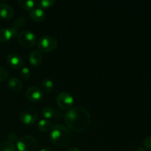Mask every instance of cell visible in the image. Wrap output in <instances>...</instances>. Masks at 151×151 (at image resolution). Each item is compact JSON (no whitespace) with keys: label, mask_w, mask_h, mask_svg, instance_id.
Returning <instances> with one entry per match:
<instances>
[{"label":"cell","mask_w":151,"mask_h":151,"mask_svg":"<svg viewBox=\"0 0 151 151\" xmlns=\"http://www.w3.org/2000/svg\"><path fill=\"white\" fill-rule=\"evenodd\" d=\"M64 122L72 131L81 132L88 128L91 116L86 109L81 106L71 108L64 115Z\"/></svg>","instance_id":"1"},{"label":"cell","mask_w":151,"mask_h":151,"mask_svg":"<svg viewBox=\"0 0 151 151\" xmlns=\"http://www.w3.org/2000/svg\"><path fill=\"white\" fill-rule=\"evenodd\" d=\"M50 139L55 145L65 147L70 142L72 134L69 128L63 125H55L50 131Z\"/></svg>","instance_id":"2"},{"label":"cell","mask_w":151,"mask_h":151,"mask_svg":"<svg viewBox=\"0 0 151 151\" xmlns=\"http://www.w3.org/2000/svg\"><path fill=\"white\" fill-rule=\"evenodd\" d=\"M37 145V140L30 135H24L20 137L16 142L19 151H35Z\"/></svg>","instance_id":"3"},{"label":"cell","mask_w":151,"mask_h":151,"mask_svg":"<svg viewBox=\"0 0 151 151\" xmlns=\"http://www.w3.org/2000/svg\"><path fill=\"white\" fill-rule=\"evenodd\" d=\"M58 45V41L55 37L50 35H42L38 41V48L40 52H50L55 50Z\"/></svg>","instance_id":"4"},{"label":"cell","mask_w":151,"mask_h":151,"mask_svg":"<svg viewBox=\"0 0 151 151\" xmlns=\"http://www.w3.org/2000/svg\"><path fill=\"white\" fill-rule=\"evenodd\" d=\"M38 111L33 107H28L24 109L20 114L22 123L26 125H32L38 118Z\"/></svg>","instance_id":"5"},{"label":"cell","mask_w":151,"mask_h":151,"mask_svg":"<svg viewBox=\"0 0 151 151\" xmlns=\"http://www.w3.org/2000/svg\"><path fill=\"white\" fill-rule=\"evenodd\" d=\"M18 40L21 45L26 48H29L35 44L36 36L32 31L29 30V29H25L19 33Z\"/></svg>","instance_id":"6"},{"label":"cell","mask_w":151,"mask_h":151,"mask_svg":"<svg viewBox=\"0 0 151 151\" xmlns=\"http://www.w3.org/2000/svg\"><path fill=\"white\" fill-rule=\"evenodd\" d=\"M57 105L62 109H70L74 104V97L70 93L60 92L56 98Z\"/></svg>","instance_id":"7"},{"label":"cell","mask_w":151,"mask_h":151,"mask_svg":"<svg viewBox=\"0 0 151 151\" xmlns=\"http://www.w3.org/2000/svg\"><path fill=\"white\" fill-rule=\"evenodd\" d=\"M27 99L31 102L41 101L44 97V93L41 88L36 86H31L28 88L25 93Z\"/></svg>","instance_id":"8"},{"label":"cell","mask_w":151,"mask_h":151,"mask_svg":"<svg viewBox=\"0 0 151 151\" xmlns=\"http://www.w3.org/2000/svg\"><path fill=\"white\" fill-rule=\"evenodd\" d=\"M7 63L12 68L19 69V68L22 67L24 63V61L22 58L18 54L10 53V54H9L7 56Z\"/></svg>","instance_id":"9"},{"label":"cell","mask_w":151,"mask_h":151,"mask_svg":"<svg viewBox=\"0 0 151 151\" xmlns=\"http://www.w3.org/2000/svg\"><path fill=\"white\" fill-rule=\"evenodd\" d=\"M14 16L13 7L6 3H0V18L3 19H10Z\"/></svg>","instance_id":"10"},{"label":"cell","mask_w":151,"mask_h":151,"mask_svg":"<svg viewBox=\"0 0 151 151\" xmlns=\"http://www.w3.org/2000/svg\"><path fill=\"white\" fill-rule=\"evenodd\" d=\"M17 35H19V33L16 32L12 27L1 28L0 29V41L7 42Z\"/></svg>","instance_id":"11"},{"label":"cell","mask_w":151,"mask_h":151,"mask_svg":"<svg viewBox=\"0 0 151 151\" xmlns=\"http://www.w3.org/2000/svg\"><path fill=\"white\" fill-rule=\"evenodd\" d=\"M29 63L33 66H39L42 61V54L38 50H32L28 56Z\"/></svg>","instance_id":"12"},{"label":"cell","mask_w":151,"mask_h":151,"mask_svg":"<svg viewBox=\"0 0 151 151\" xmlns=\"http://www.w3.org/2000/svg\"><path fill=\"white\" fill-rule=\"evenodd\" d=\"M29 16L35 22H42L46 19V13L42 8L37 7L29 11Z\"/></svg>","instance_id":"13"},{"label":"cell","mask_w":151,"mask_h":151,"mask_svg":"<svg viewBox=\"0 0 151 151\" xmlns=\"http://www.w3.org/2000/svg\"><path fill=\"white\" fill-rule=\"evenodd\" d=\"M7 86L11 91L15 92L21 91L22 88V83L16 77H12L11 78H10L7 83Z\"/></svg>","instance_id":"14"},{"label":"cell","mask_w":151,"mask_h":151,"mask_svg":"<svg viewBox=\"0 0 151 151\" xmlns=\"http://www.w3.org/2000/svg\"><path fill=\"white\" fill-rule=\"evenodd\" d=\"M38 128L42 132H49L52 130L54 125L51 121L47 119H42L38 122Z\"/></svg>","instance_id":"15"},{"label":"cell","mask_w":151,"mask_h":151,"mask_svg":"<svg viewBox=\"0 0 151 151\" xmlns=\"http://www.w3.org/2000/svg\"><path fill=\"white\" fill-rule=\"evenodd\" d=\"M53 87H54V83L49 78L44 79L41 83V90L43 91V93L51 92L53 89Z\"/></svg>","instance_id":"16"},{"label":"cell","mask_w":151,"mask_h":151,"mask_svg":"<svg viewBox=\"0 0 151 151\" xmlns=\"http://www.w3.org/2000/svg\"><path fill=\"white\" fill-rule=\"evenodd\" d=\"M18 2L21 7L28 11H31L32 9L35 8V1L33 0H19Z\"/></svg>","instance_id":"17"},{"label":"cell","mask_w":151,"mask_h":151,"mask_svg":"<svg viewBox=\"0 0 151 151\" xmlns=\"http://www.w3.org/2000/svg\"><path fill=\"white\" fill-rule=\"evenodd\" d=\"M25 22H26V19H25L24 16H19L17 19H16L13 26H12V28L19 33V31L24 25Z\"/></svg>","instance_id":"18"},{"label":"cell","mask_w":151,"mask_h":151,"mask_svg":"<svg viewBox=\"0 0 151 151\" xmlns=\"http://www.w3.org/2000/svg\"><path fill=\"white\" fill-rule=\"evenodd\" d=\"M55 3V0H38L35 1V5L40 8H47L52 6Z\"/></svg>","instance_id":"19"},{"label":"cell","mask_w":151,"mask_h":151,"mask_svg":"<svg viewBox=\"0 0 151 151\" xmlns=\"http://www.w3.org/2000/svg\"><path fill=\"white\" fill-rule=\"evenodd\" d=\"M0 151H16V149L13 143L5 141L0 143Z\"/></svg>","instance_id":"20"},{"label":"cell","mask_w":151,"mask_h":151,"mask_svg":"<svg viewBox=\"0 0 151 151\" xmlns=\"http://www.w3.org/2000/svg\"><path fill=\"white\" fill-rule=\"evenodd\" d=\"M41 114L46 119H50L55 116V110L50 106H45L41 110Z\"/></svg>","instance_id":"21"},{"label":"cell","mask_w":151,"mask_h":151,"mask_svg":"<svg viewBox=\"0 0 151 151\" xmlns=\"http://www.w3.org/2000/svg\"><path fill=\"white\" fill-rule=\"evenodd\" d=\"M19 75H20V77L22 79L24 80V81H27V80L29 79V77H30L31 75L30 70H29V69L28 67L24 66V67H23L21 69L20 74H19Z\"/></svg>","instance_id":"22"},{"label":"cell","mask_w":151,"mask_h":151,"mask_svg":"<svg viewBox=\"0 0 151 151\" xmlns=\"http://www.w3.org/2000/svg\"><path fill=\"white\" fill-rule=\"evenodd\" d=\"M8 76V71L3 66H0V81H3Z\"/></svg>","instance_id":"23"},{"label":"cell","mask_w":151,"mask_h":151,"mask_svg":"<svg viewBox=\"0 0 151 151\" xmlns=\"http://www.w3.org/2000/svg\"><path fill=\"white\" fill-rule=\"evenodd\" d=\"M142 144L145 147L151 150V136H147V137H145L143 140Z\"/></svg>","instance_id":"24"},{"label":"cell","mask_w":151,"mask_h":151,"mask_svg":"<svg viewBox=\"0 0 151 151\" xmlns=\"http://www.w3.org/2000/svg\"><path fill=\"white\" fill-rule=\"evenodd\" d=\"M7 139H8L9 141L10 142L13 143V142H17L18 141V139H17V135L15 134H13V133H10V134H8V135H7Z\"/></svg>","instance_id":"25"},{"label":"cell","mask_w":151,"mask_h":151,"mask_svg":"<svg viewBox=\"0 0 151 151\" xmlns=\"http://www.w3.org/2000/svg\"><path fill=\"white\" fill-rule=\"evenodd\" d=\"M66 151H81V150H80V149L78 148V147H72V148L69 149V150H67Z\"/></svg>","instance_id":"26"},{"label":"cell","mask_w":151,"mask_h":151,"mask_svg":"<svg viewBox=\"0 0 151 151\" xmlns=\"http://www.w3.org/2000/svg\"><path fill=\"white\" fill-rule=\"evenodd\" d=\"M39 151H52V150L49 147H44V148H41Z\"/></svg>","instance_id":"27"},{"label":"cell","mask_w":151,"mask_h":151,"mask_svg":"<svg viewBox=\"0 0 151 151\" xmlns=\"http://www.w3.org/2000/svg\"><path fill=\"white\" fill-rule=\"evenodd\" d=\"M136 151H146V150H145L144 148H142V147H139V148L137 149V150Z\"/></svg>","instance_id":"28"},{"label":"cell","mask_w":151,"mask_h":151,"mask_svg":"<svg viewBox=\"0 0 151 151\" xmlns=\"http://www.w3.org/2000/svg\"><path fill=\"white\" fill-rule=\"evenodd\" d=\"M150 151H151V150H150Z\"/></svg>","instance_id":"29"}]
</instances>
